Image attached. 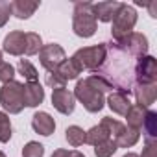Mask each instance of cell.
Segmentation results:
<instances>
[{
  "label": "cell",
  "instance_id": "cell-27",
  "mask_svg": "<svg viewBox=\"0 0 157 157\" xmlns=\"http://www.w3.org/2000/svg\"><path fill=\"white\" fill-rule=\"evenodd\" d=\"M10 139H11V120L4 111H0V142H8Z\"/></svg>",
  "mask_w": 157,
  "mask_h": 157
},
{
  "label": "cell",
  "instance_id": "cell-7",
  "mask_svg": "<svg viewBox=\"0 0 157 157\" xmlns=\"http://www.w3.org/2000/svg\"><path fill=\"white\" fill-rule=\"evenodd\" d=\"M65 59H67V54H65L63 46L57 43L43 44V48L39 52V61H41L43 68H46L48 72H54Z\"/></svg>",
  "mask_w": 157,
  "mask_h": 157
},
{
  "label": "cell",
  "instance_id": "cell-30",
  "mask_svg": "<svg viewBox=\"0 0 157 157\" xmlns=\"http://www.w3.org/2000/svg\"><path fill=\"white\" fill-rule=\"evenodd\" d=\"M11 15V2H0V28L6 26Z\"/></svg>",
  "mask_w": 157,
  "mask_h": 157
},
{
  "label": "cell",
  "instance_id": "cell-28",
  "mask_svg": "<svg viewBox=\"0 0 157 157\" xmlns=\"http://www.w3.org/2000/svg\"><path fill=\"white\" fill-rule=\"evenodd\" d=\"M44 155V146L41 142L30 140L24 148H22V157H43Z\"/></svg>",
  "mask_w": 157,
  "mask_h": 157
},
{
  "label": "cell",
  "instance_id": "cell-19",
  "mask_svg": "<svg viewBox=\"0 0 157 157\" xmlns=\"http://www.w3.org/2000/svg\"><path fill=\"white\" fill-rule=\"evenodd\" d=\"M146 113H148V109H146V107L137 105V104H131V107H129V109H128V113L124 115V117H126V122H128V128L140 129V128H142V122H144Z\"/></svg>",
  "mask_w": 157,
  "mask_h": 157
},
{
  "label": "cell",
  "instance_id": "cell-34",
  "mask_svg": "<svg viewBox=\"0 0 157 157\" xmlns=\"http://www.w3.org/2000/svg\"><path fill=\"white\" fill-rule=\"evenodd\" d=\"M70 157H85L82 151H78V150H70Z\"/></svg>",
  "mask_w": 157,
  "mask_h": 157
},
{
  "label": "cell",
  "instance_id": "cell-15",
  "mask_svg": "<svg viewBox=\"0 0 157 157\" xmlns=\"http://www.w3.org/2000/svg\"><path fill=\"white\" fill-rule=\"evenodd\" d=\"M135 93V98H137V105H142V107H150L155 98H157V83H151V85H137L133 89Z\"/></svg>",
  "mask_w": 157,
  "mask_h": 157
},
{
  "label": "cell",
  "instance_id": "cell-11",
  "mask_svg": "<svg viewBox=\"0 0 157 157\" xmlns=\"http://www.w3.org/2000/svg\"><path fill=\"white\" fill-rule=\"evenodd\" d=\"M24 41H26V33L21 32V30H15V32H10L4 39V52L11 54V56H22L24 54Z\"/></svg>",
  "mask_w": 157,
  "mask_h": 157
},
{
  "label": "cell",
  "instance_id": "cell-35",
  "mask_svg": "<svg viewBox=\"0 0 157 157\" xmlns=\"http://www.w3.org/2000/svg\"><path fill=\"white\" fill-rule=\"evenodd\" d=\"M124 157H139V155H137V153H133V151H128Z\"/></svg>",
  "mask_w": 157,
  "mask_h": 157
},
{
  "label": "cell",
  "instance_id": "cell-1",
  "mask_svg": "<svg viewBox=\"0 0 157 157\" xmlns=\"http://www.w3.org/2000/svg\"><path fill=\"white\" fill-rule=\"evenodd\" d=\"M98 21L93 13V2H76L74 4V17H72V30L78 37H93L96 33Z\"/></svg>",
  "mask_w": 157,
  "mask_h": 157
},
{
  "label": "cell",
  "instance_id": "cell-3",
  "mask_svg": "<svg viewBox=\"0 0 157 157\" xmlns=\"http://www.w3.org/2000/svg\"><path fill=\"white\" fill-rule=\"evenodd\" d=\"M74 98L80 100L83 104V107L89 111V113H98L102 111L104 104H105V98H104V93H100L98 89H94L87 80H80L76 83V89H74Z\"/></svg>",
  "mask_w": 157,
  "mask_h": 157
},
{
  "label": "cell",
  "instance_id": "cell-13",
  "mask_svg": "<svg viewBox=\"0 0 157 157\" xmlns=\"http://www.w3.org/2000/svg\"><path fill=\"white\" fill-rule=\"evenodd\" d=\"M122 2H98V4H93V13L96 17V21H102V22H111L115 19V15L118 13Z\"/></svg>",
  "mask_w": 157,
  "mask_h": 157
},
{
  "label": "cell",
  "instance_id": "cell-18",
  "mask_svg": "<svg viewBox=\"0 0 157 157\" xmlns=\"http://www.w3.org/2000/svg\"><path fill=\"white\" fill-rule=\"evenodd\" d=\"M139 139H140V129H133V128H128L124 124L122 131L115 137V142L118 148H131L139 142Z\"/></svg>",
  "mask_w": 157,
  "mask_h": 157
},
{
  "label": "cell",
  "instance_id": "cell-4",
  "mask_svg": "<svg viewBox=\"0 0 157 157\" xmlns=\"http://www.w3.org/2000/svg\"><path fill=\"white\" fill-rule=\"evenodd\" d=\"M111 22H113L111 35H113V39L118 43V41H122L124 37H128V35L133 32V28H135V24H137V11H135L131 6H128V4L122 2L118 13L115 15V19H113Z\"/></svg>",
  "mask_w": 157,
  "mask_h": 157
},
{
  "label": "cell",
  "instance_id": "cell-14",
  "mask_svg": "<svg viewBox=\"0 0 157 157\" xmlns=\"http://www.w3.org/2000/svg\"><path fill=\"white\" fill-rule=\"evenodd\" d=\"M39 0H15L11 2V15H15L17 19H30L35 10H39Z\"/></svg>",
  "mask_w": 157,
  "mask_h": 157
},
{
  "label": "cell",
  "instance_id": "cell-21",
  "mask_svg": "<svg viewBox=\"0 0 157 157\" xmlns=\"http://www.w3.org/2000/svg\"><path fill=\"white\" fill-rule=\"evenodd\" d=\"M109 139H111V137H109V131H107L102 124L93 126L89 131H85V142H89V144H93V146L102 144V142H105V140H109Z\"/></svg>",
  "mask_w": 157,
  "mask_h": 157
},
{
  "label": "cell",
  "instance_id": "cell-16",
  "mask_svg": "<svg viewBox=\"0 0 157 157\" xmlns=\"http://www.w3.org/2000/svg\"><path fill=\"white\" fill-rule=\"evenodd\" d=\"M107 105L113 113L117 115H126L128 109L131 107V102H129V96L126 93H120V91H113L109 96H107Z\"/></svg>",
  "mask_w": 157,
  "mask_h": 157
},
{
  "label": "cell",
  "instance_id": "cell-2",
  "mask_svg": "<svg viewBox=\"0 0 157 157\" xmlns=\"http://www.w3.org/2000/svg\"><path fill=\"white\" fill-rule=\"evenodd\" d=\"M72 59L76 61V65L83 70H93V72H98L105 59H107V46L105 43H100V44H94V46H85V48H80L76 50V54L72 56Z\"/></svg>",
  "mask_w": 157,
  "mask_h": 157
},
{
  "label": "cell",
  "instance_id": "cell-26",
  "mask_svg": "<svg viewBox=\"0 0 157 157\" xmlns=\"http://www.w3.org/2000/svg\"><path fill=\"white\" fill-rule=\"evenodd\" d=\"M100 124L109 131V137H111L113 140H115V137H117V135L122 131V128H124V124H122V122H118L117 118H111V117H104Z\"/></svg>",
  "mask_w": 157,
  "mask_h": 157
},
{
  "label": "cell",
  "instance_id": "cell-17",
  "mask_svg": "<svg viewBox=\"0 0 157 157\" xmlns=\"http://www.w3.org/2000/svg\"><path fill=\"white\" fill-rule=\"evenodd\" d=\"M54 74H57L61 80L67 83V82H70V80H76V78L82 74V68L76 65V61H74L72 57H68V59H65V61L54 70Z\"/></svg>",
  "mask_w": 157,
  "mask_h": 157
},
{
  "label": "cell",
  "instance_id": "cell-12",
  "mask_svg": "<svg viewBox=\"0 0 157 157\" xmlns=\"http://www.w3.org/2000/svg\"><path fill=\"white\" fill-rule=\"evenodd\" d=\"M22 96H24V105L26 107H37L44 100V89H43V85L39 82H35V83H24Z\"/></svg>",
  "mask_w": 157,
  "mask_h": 157
},
{
  "label": "cell",
  "instance_id": "cell-8",
  "mask_svg": "<svg viewBox=\"0 0 157 157\" xmlns=\"http://www.w3.org/2000/svg\"><path fill=\"white\" fill-rule=\"evenodd\" d=\"M117 46H118L120 50L129 52L131 56L142 57V56H146V52H148V39H146V35H142V33H139V32H131L128 37H124L122 41H118Z\"/></svg>",
  "mask_w": 157,
  "mask_h": 157
},
{
  "label": "cell",
  "instance_id": "cell-36",
  "mask_svg": "<svg viewBox=\"0 0 157 157\" xmlns=\"http://www.w3.org/2000/svg\"><path fill=\"white\" fill-rule=\"evenodd\" d=\"M2 61H4V59H2V50H0V63H2Z\"/></svg>",
  "mask_w": 157,
  "mask_h": 157
},
{
  "label": "cell",
  "instance_id": "cell-10",
  "mask_svg": "<svg viewBox=\"0 0 157 157\" xmlns=\"http://www.w3.org/2000/svg\"><path fill=\"white\" fill-rule=\"evenodd\" d=\"M32 128L35 129V133H39L43 137H48L56 131V120L46 111H37L32 117Z\"/></svg>",
  "mask_w": 157,
  "mask_h": 157
},
{
  "label": "cell",
  "instance_id": "cell-6",
  "mask_svg": "<svg viewBox=\"0 0 157 157\" xmlns=\"http://www.w3.org/2000/svg\"><path fill=\"white\" fill-rule=\"evenodd\" d=\"M135 80L137 85H151L157 83V59L151 56H142L135 65Z\"/></svg>",
  "mask_w": 157,
  "mask_h": 157
},
{
  "label": "cell",
  "instance_id": "cell-22",
  "mask_svg": "<svg viewBox=\"0 0 157 157\" xmlns=\"http://www.w3.org/2000/svg\"><path fill=\"white\" fill-rule=\"evenodd\" d=\"M43 48V39L39 33L35 32H28L26 33V41H24V54L26 56H35L39 54Z\"/></svg>",
  "mask_w": 157,
  "mask_h": 157
},
{
  "label": "cell",
  "instance_id": "cell-29",
  "mask_svg": "<svg viewBox=\"0 0 157 157\" xmlns=\"http://www.w3.org/2000/svg\"><path fill=\"white\" fill-rule=\"evenodd\" d=\"M13 78H15V67L10 65L8 61H2L0 63V82L10 83V82H13Z\"/></svg>",
  "mask_w": 157,
  "mask_h": 157
},
{
  "label": "cell",
  "instance_id": "cell-37",
  "mask_svg": "<svg viewBox=\"0 0 157 157\" xmlns=\"http://www.w3.org/2000/svg\"><path fill=\"white\" fill-rule=\"evenodd\" d=\"M0 157H6V155H4V153H2V151H0Z\"/></svg>",
  "mask_w": 157,
  "mask_h": 157
},
{
  "label": "cell",
  "instance_id": "cell-24",
  "mask_svg": "<svg viewBox=\"0 0 157 157\" xmlns=\"http://www.w3.org/2000/svg\"><path fill=\"white\" fill-rule=\"evenodd\" d=\"M19 74L28 80V83H35L39 82V74H37V68L28 61V59H21L19 61Z\"/></svg>",
  "mask_w": 157,
  "mask_h": 157
},
{
  "label": "cell",
  "instance_id": "cell-9",
  "mask_svg": "<svg viewBox=\"0 0 157 157\" xmlns=\"http://www.w3.org/2000/svg\"><path fill=\"white\" fill-rule=\"evenodd\" d=\"M52 105L59 111V113H63V115H70L72 111H74V107H76V98H74V94L68 91V89H54L52 91Z\"/></svg>",
  "mask_w": 157,
  "mask_h": 157
},
{
  "label": "cell",
  "instance_id": "cell-23",
  "mask_svg": "<svg viewBox=\"0 0 157 157\" xmlns=\"http://www.w3.org/2000/svg\"><path fill=\"white\" fill-rule=\"evenodd\" d=\"M65 139L68 140L70 146L78 148V146H82L85 142V131L80 126H68L67 131H65Z\"/></svg>",
  "mask_w": 157,
  "mask_h": 157
},
{
  "label": "cell",
  "instance_id": "cell-33",
  "mask_svg": "<svg viewBox=\"0 0 157 157\" xmlns=\"http://www.w3.org/2000/svg\"><path fill=\"white\" fill-rule=\"evenodd\" d=\"M52 157H70V151H68V150L59 148V150H56V151L52 153Z\"/></svg>",
  "mask_w": 157,
  "mask_h": 157
},
{
  "label": "cell",
  "instance_id": "cell-5",
  "mask_svg": "<svg viewBox=\"0 0 157 157\" xmlns=\"http://www.w3.org/2000/svg\"><path fill=\"white\" fill-rule=\"evenodd\" d=\"M22 83L19 82H10L0 87V105L4 111L17 115L24 109V96H22Z\"/></svg>",
  "mask_w": 157,
  "mask_h": 157
},
{
  "label": "cell",
  "instance_id": "cell-25",
  "mask_svg": "<svg viewBox=\"0 0 157 157\" xmlns=\"http://www.w3.org/2000/svg\"><path fill=\"white\" fill-rule=\"evenodd\" d=\"M117 150H118L117 142H115L113 139H109V140H105V142L94 146V155H96V157H111Z\"/></svg>",
  "mask_w": 157,
  "mask_h": 157
},
{
  "label": "cell",
  "instance_id": "cell-32",
  "mask_svg": "<svg viewBox=\"0 0 157 157\" xmlns=\"http://www.w3.org/2000/svg\"><path fill=\"white\" fill-rule=\"evenodd\" d=\"M139 157H157V140L146 142V146L142 148V155H139Z\"/></svg>",
  "mask_w": 157,
  "mask_h": 157
},
{
  "label": "cell",
  "instance_id": "cell-20",
  "mask_svg": "<svg viewBox=\"0 0 157 157\" xmlns=\"http://www.w3.org/2000/svg\"><path fill=\"white\" fill-rule=\"evenodd\" d=\"M142 129H144L146 142H155L157 140V113L155 111L148 109V113L144 117V122H142Z\"/></svg>",
  "mask_w": 157,
  "mask_h": 157
},
{
  "label": "cell",
  "instance_id": "cell-31",
  "mask_svg": "<svg viewBox=\"0 0 157 157\" xmlns=\"http://www.w3.org/2000/svg\"><path fill=\"white\" fill-rule=\"evenodd\" d=\"M46 83H48L50 87H54V89H63V87H65V82L61 80L57 74H54V72H48V74H46Z\"/></svg>",
  "mask_w": 157,
  "mask_h": 157
}]
</instances>
